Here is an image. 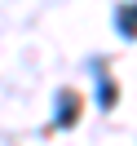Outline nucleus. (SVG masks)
Returning <instances> with one entry per match:
<instances>
[{
    "instance_id": "obj_1",
    "label": "nucleus",
    "mask_w": 137,
    "mask_h": 146,
    "mask_svg": "<svg viewBox=\"0 0 137 146\" xmlns=\"http://www.w3.org/2000/svg\"><path fill=\"white\" fill-rule=\"evenodd\" d=\"M89 71H93V84H97V106L111 111L119 102V89L111 84V75H106V58H89Z\"/></svg>"
},
{
    "instance_id": "obj_2",
    "label": "nucleus",
    "mask_w": 137,
    "mask_h": 146,
    "mask_svg": "<svg viewBox=\"0 0 137 146\" xmlns=\"http://www.w3.org/2000/svg\"><path fill=\"white\" fill-rule=\"evenodd\" d=\"M115 31H119V40H137V0L115 5Z\"/></svg>"
},
{
    "instance_id": "obj_3",
    "label": "nucleus",
    "mask_w": 137,
    "mask_h": 146,
    "mask_svg": "<svg viewBox=\"0 0 137 146\" xmlns=\"http://www.w3.org/2000/svg\"><path fill=\"white\" fill-rule=\"evenodd\" d=\"M75 115H80V98L71 89H58V128H71Z\"/></svg>"
}]
</instances>
